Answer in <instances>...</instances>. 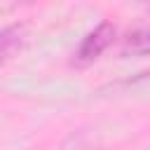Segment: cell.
<instances>
[{"instance_id":"cell-1","label":"cell","mask_w":150,"mask_h":150,"mask_svg":"<svg viewBox=\"0 0 150 150\" xmlns=\"http://www.w3.org/2000/svg\"><path fill=\"white\" fill-rule=\"evenodd\" d=\"M115 35H117L115 23H112V21H101L98 26H94V28L82 38V42H80L77 49H75L73 63H75V66H89V63H94V61L115 42Z\"/></svg>"},{"instance_id":"cell-3","label":"cell","mask_w":150,"mask_h":150,"mask_svg":"<svg viewBox=\"0 0 150 150\" xmlns=\"http://www.w3.org/2000/svg\"><path fill=\"white\" fill-rule=\"evenodd\" d=\"M122 56H150V23H138L122 38Z\"/></svg>"},{"instance_id":"cell-2","label":"cell","mask_w":150,"mask_h":150,"mask_svg":"<svg viewBox=\"0 0 150 150\" xmlns=\"http://www.w3.org/2000/svg\"><path fill=\"white\" fill-rule=\"evenodd\" d=\"M26 38H28L26 23H9L0 28V66L7 63L16 52H21Z\"/></svg>"}]
</instances>
